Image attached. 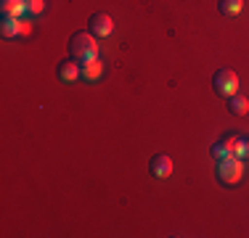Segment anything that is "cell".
I'll list each match as a JSON object with an SVG mask.
<instances>
[{"label": "cell", "instance_id": "cell-1", "mask_svg": "<svg viewBox=\"0 0 249 238\" xmlns=\"http://www.w3.org/2000/svg\"><path fill=\"white\" fill-rule=\"evenodd\" d=\"M69 53L77 64H88V61H96L98 58V43H96V34H88V32H77L69 40Z\"/></svg>", "mask_w": 249, "mask_h": 238}, {"label": "cell", "instance_id": "cell-2", "mask_svg": "<svg viewBox=\"0 0 249 238\" xmlns=\"http://www.w3.org/2000/svg\"><path fill=\"white\" fill-rule=\"evenodd\" d=\"M215 175H217V183H220V186H236V183L241 180V175H244V164H241V159L228 156V159H223V162H217Z\"/></svg>", "mask_w": 249, "mask_h": 238}, {"label": "cell", "instance_id": "cell-3", "mask_svg": "<svg viewBox=\"0 0 249 238\" xmlns=\"http://www.w3.org/2000/svg\"><path fill=\"white\" fill-rule=\"evenodd\" d=\"M212 87L220 98H231V95L239 93V74L233 69H220L212 77Z\"/></svg>", "mask_w": 249, "mask_h": 238}, {"label": "cell", "instance_id": "cell-4", "mask_svg": "<svg viewBox=\"0 0 249 238\" xmlns=\"http://www.w3.org/2000/svg\"><path fill=\"white\" fill-rule=\"evenodd\" d=\"M114 32V21H111L109 14H93L90 16V34L96 37H109Z\"/></svg>", "mask_w": 249, "mask_h": 238}, {"label": "cell", "instance_id": "cell-5", "mask_svg": "<svg viewBox=\"0 0 249 238\" xmlns=\"http://www.w3.org/2000/svg\"><path fill=\"white\" fill-rule=\"evenodd\" d=\"M149 170H151V175H154V177L164 180V177H170V175H173V159H170L167 153H157V156L151 159Z\"/></svg>", "mask_w": 249, "mask_h": 238}, {"label": "cell", "instance_id": "cell-6", "mask_svg": "<svg viewBox=\"0 0 249 238\" xmlns=\"http://www.w3.org/2000/svg\"><path fill=\"white\" fill-rule=\"evenodd\" d=\"M80 71H82V67L77 61H58L56 74L61 82H74V80H80Z\"/></svg>", "mask_w": 249, "mask_h": 238}, {"label": "cell", "instance_id": "cell-7", "mask_svg": "<svg viewBox=\"0 0 249 238\" xmlns=\"http://www.w3.org/2000/svg\"><path fill=\"white\" fill-rule=\"evenodd\" d=\"M223 140H225V146L231 148V153H233L236 159L249 156V143L244 138H239V135H228V138H223Z\"/></svg>", "mask_w": 249, "mask_h": 238}, {"label": "cell", "instance_id": "cell-8", "mask_svg": "<svg viewBox=\"0 0 249 238\" xmlns=\"http://www.w3.org/2000/svg\"><path fill=\"white\" fill-rule=\"evenodd\" d=\"M228 111L233 117H244L249 111V98H247V95H239V93L231 95V98H228Z\"/></svg>", "mask_w": 249, "mask_h": 238}, {"label": "cell", "instance_id": "cell-9", "mask_svg": "<svg viewBox=\"0 0 249 238\" xmlns=\"http://www.w3.org/2000/svg\"><path fill=\"white\" fill-rule=\"evenodd\" d=\"M27 14V0H3V16H16Z\"/></svg>", "mask_w": 249, "mask_h": 238}, {"label": "cell", "instance_id": "cell-10", "mask_svg": "<svg viewBox=\"0 0 249 238\" xmlns=\"http://www.w3.org/2000/svg\"><path fill=\"white\" fill-rule=\"evenodd\" d=\"M217 8H220L223 16H239L241 8H244V3H241V0H220Z\"/></svg>", "mask_w": 249, "mask_h": 238}, {"label": "cell", "instance_id": "cell-11", "mask_svg": "<svg viewBox=\"0 0 249 238\" xmlns=\"http://www.w3.org/2000/svg\"><path fill=\"white\" fill-rule=\"evenodd\" d=\"M82 71H80V77H85V80H96V77L104 71V67H101V61L96 58V61H88V64H80Z\"/></svg>", "mask_w": 249, "mask_h": 238}, {"label": "cell", "instance_id": "cell-12", "mask_svg": "<svg viewBox=\"0 0 249 238\" xmlns=\"http://www.w3.org/2000/svg\"><path fill=\"white\" fill-rule=\"evenodd\" d=\"M21 32V24L16 16H3V34L5 37H16Z\"/></svg>", "mask_w": 249, "mask_h": 238}, {"label": "cell", "instance_id": "cell-13", "mask_svg": "<svg viewBox=\"0 0 249 238\" xmlns=\"http://www.w3.org/2000/svg\"><path fill=\"white\" fill-rule=\"evenodd\" d=\"M212 156H215V162H223V159L233 156V153H231L228 146H225V140H220V143H215V146H212Z\"/></svg>", "mask_w": 249, "mask_h": 238}, {"label": "cell", "instance_id": "cell-14", "mask_svg": "<svg viewBox=\"0 0 249 238\" xmlns=\"http://www.w3.org/2000/svg\"><path fill=\"white\" fill-rule=\"evenodd\" d=\"M43 8H45V0H27V14L29 16L43 14Z\"/></svg>", "mask_w": 249, "mask_h": 238}]
</instances>
